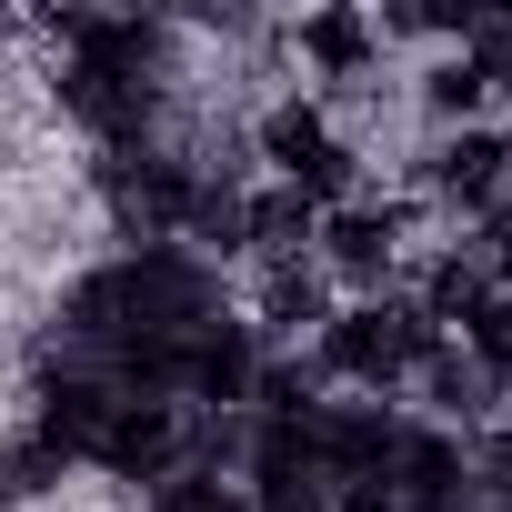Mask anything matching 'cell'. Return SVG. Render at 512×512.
<instances>
[{"label":"cell","instance_id":"1","mask_svg":"<svg viewBox=\"0 0 512 512\" xmlns=\"http://www.w3.org/2000/svg\"><path fill=\"white\" fill-rule=\"evenodd\" d=\"M432 342H442V332H432L412 302H352V312L322 322V362H332L342 382H362V392H392L402 372H422Z\"/></svg>","mask_w":512,"mask_h":512},{"label":"cell","instance_id":"2","mask_svg":"<svg viewBox=\"0 0 512 512\" xmlns=\"http://www.w3.org/2000/svg\"><path fill=\"white\" fill-rule=\"evenodd\" d=\"M262 161H272V181L292 191V201H342V181H352V141L332 131V111H312V101H272L262 111Z\"/></svg>","mask_w":512,"mask_h":512},{"label":"cell","instance_id":"3","mask_svg":"<svg viewBox=\"0 0 512 512\" xmlns=\"http://www.w3.org/2000/svg\"><path fill=\"white\" fill-rule=\"evenodd\" d=\"M91 462L121 472V482H171V462H181L171 402H111V412L91 422Z\"/></svg>","mask_w":512,"mask_h":512},{"label":"cell","instance_id":"4","mask_svg":"<svg viewBox=\"0 0 512 512\" xmlns=\"http://www.w3.org/2000/svg\"><path fill=\"white\" fill-rule=\"evenodd\" d=\"M402 231H412L402 201H332V211H322V262H332L342 282H382V272L402 262Z\"/></svg>","mask_w":512,"mask_h":512},{"label":"cell","instance_id":"5","mask_svg":"<svg viewBox=\"0 0 512 512\" xmlns=\"http://www.w3.org/2000/svg\"><path fill=\"white\" fill-rule=\"evenodd\" d=\"M251 382H262V362H251V332L241 322H191L181 332V382L191 402H251Z\"/></svg>","mask_w":512,"mask_h":512},{"label":"cell","instance_id":"6","mask_svg":"<svg viewBox=\"0 0 512 512\" xmlns=\"http://www.w3.org/2000/svg\"><path fill=\"white\" fill-rule=\"evenodd\" d=\"M502 181H512V141H502V131H452V141L432 151V191L462 201V211H492Z\"/></svg>","mask_w":512,"mask_h":512},{"label":"cell","instance_id":"7","mask_svg":"<svg viewBox=\"0 0 512 512\" xmlns=\"http://www.w3.org/2000/svg\"><path fill=\"white\" fill-rule=\"evenodd\" d=\"M372 51H382V21H362V11H312L302 21V61L332 71V81H352Z\"/></svg>","mask_w":512,"mask_h":512},{"label":"cell","instance_id":"8","mask_svg":"<svg viewBox=\"0 0 512 512\" xmlns=\"http://www.w3.org/2000/svg\"><path fill=\"white\" fill-rule=\"evenodd\" d=\"M462 352H472V372H492V382H512V292H482L462 322Z\"/></svg>","mask_w":512,"mask_h":512},{"label":"cell","instance_id":"9","mask_svg":"<svg viewBox=\"0 0 512 512\" xmlns=\"http://www.w3.org/2000/svg\"><path fill=\"white\" fill-rule=\"evenodd\" d=\"M262 322H272V332H302V322H322V282H312L302 262H272V272H262Z\"/></svg>","mask_w":512,"mask_h":512},{"label":"cell","instance_id":"10","mask_svg":"<svg viewBox=\"0 0 512 512\" xmlns=\"http://www.w3.org/2000/svg\"><path fill=\"white\" fill-rule=\"evenodd\" d=\"M422 101H432L442 121H472V111L492 101V81H482V71H472V51H462V61H442V71L422 81Z\"/></svg>","mask_w":512,"mask_h":512},{"label":"cell","instance_id":"11","mask_svg":"<svg viewBox=\"0 0 512 512\" xmlns=\"http://www.w3.org/2000/svg\"><path fill=\"white\" fill-rule=\"evenodd\" d=\"M151 512H241V502H231V492H221V482H201V472H171V482H161V502H151Z\"/></svg>","mask_w":512,"mask_h":512}]
</instances>
